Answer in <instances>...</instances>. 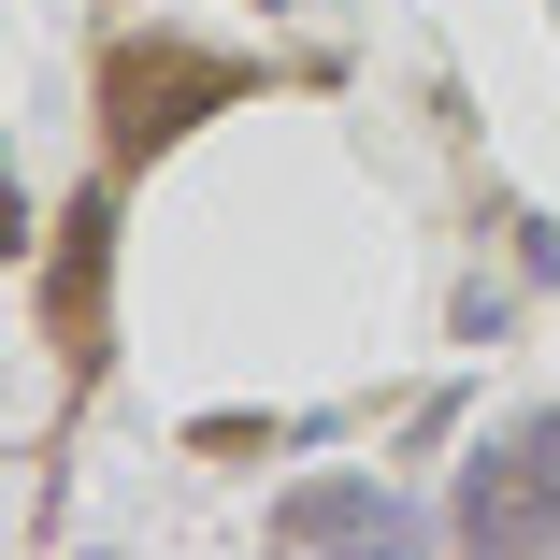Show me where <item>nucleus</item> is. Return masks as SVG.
<instances>
[{
  "label": "nucleus",
  "mask_w": 560,
  "mask_h": 560,
  "mask_svg": "<svg viewBox=\"0 0 560 560\" xmlns=\"http://www.w3.org/2000/svg\"><path fill=\"white\" fill-rule=\"evenodd\" d=\"M86 316H101V201L58 231V330H72V346H86Z\"/></svg>",
  "instance_id": "3"
},
{
  "label": "nucleus",
  "mask_w": 560,
  "mask_h": 560,
  "mask_svg": "<svg viewBox=\"0 0 560 560\" xmlns=\"http://www.w3.org/2000/svg\"><path fill=\"white\" fill-rule=\"evenodd\" d=\"M460 517H417L388 475H302L273 503V546H445Z\"/></svg>",
  "instance_id": "2"
},
{
  "label": "nucleus",
  "mask_w": 560,
  "mask_h": 560,
  "mask_svg": "<svg viewBox=\"0 0 560 560\" xmlns=\"http://www.w3.org/2000/svg\"><path fill=\"white\" fill-rule=\"evenodd\" d=\"M201 101H231V58H187V44H116L101 58V144L116 159H144V144H173Z\"/></svg>",
  "instance_id": "1"
},
{
  "label": "nucleus",
  "mask_w": 560,
  "mask_h": 560,
  "mask_svg": "<svg viewBox=\"0 0 560 560\" xmlns=\"http://www.w3.org/2000/svg\"><path fill=\"white\" fill-rule=\"evenodd\" d=\"M445 330H460V346H503V330H517V302H503V288H460V316H445Z\"/></svg>",
  "instance_id": "4"
}]
</instances>
